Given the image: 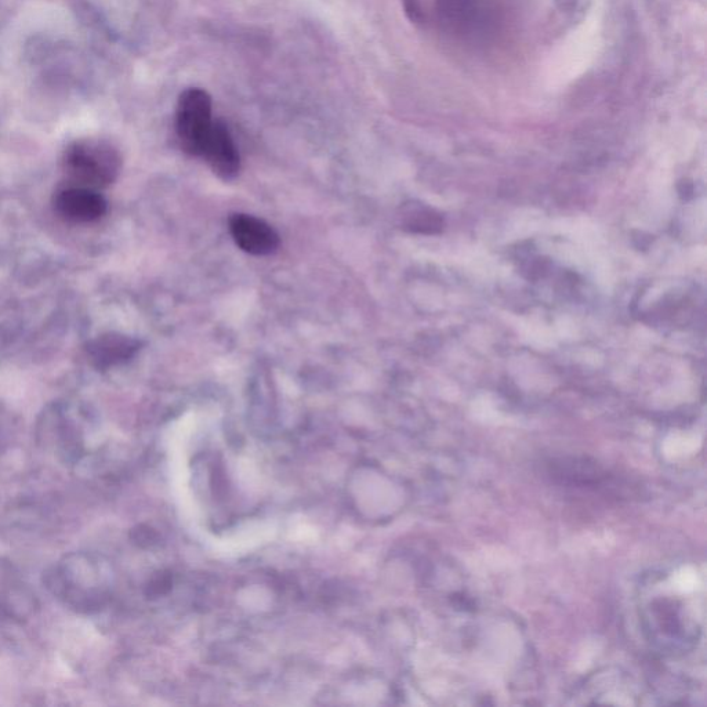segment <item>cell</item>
<instances>
[{"label": "cell", "mask_w": 707, "mask_h": 707, "mask_svg": "<svg viewBox=\"0 0 707 707\" xmlns=\"http://www.w3.org/2000/svg\"><path fill=\"white\" fill-rule=\"evenodd\" d=\"M230 231L235 244L253 256H267L279 248V235L259 217L237 213L230 219Z\"/></svg>", "instance_id": "5b68a950"}, {"label": "cell", "mask_w": 707, "mask_h": 707, "mask_svg": "<svg viewBox=\"0 0 707 707\" xmlns=\"http://www.w3.org/2000/svg\"><path fill=\"white\" fill-rule=\"evenodd\" d=\"M401 226L413 234H438L444 228V219L434 209L422 203H405L400 210Z\"/></svg>", "instance_id": "ba28073f"}, {"label": "cell", "mask_w": 707, "mask_h": 707, "mask_svg": "<svg viewBox=\"0 0 707 707\" xmlns=\"http://www.w3.org/2000/svg\"><path fill=\"white\" fill-rule=\"evenodd\" d=\"M140 343L136 339L122 335L100 337L90 346V354L99 368L118 365L130 360L139 351Z\"/></svg>", "instance_id": "52a82bcc"}, {"label": "cell", "mask_w": 707, "mask_h": 707, "mask_svg": "<svg viewBox=\"0 0 707 707\" xmlns=\"http://www.w3.org/2000/svg\"><path fill=\"white\" fill-rule=\"evenodd\" d=\"M212 97L206 90L191 87L180 94L176 112V132L187 154L201 157L203 144L212 129Z\"/></svg>", "instance_id": "3957f363"}, {"label": "cell", "mask_w": 707, "mask_h": 707, "mask_svg": "<svg viewBox=\"0 0 707 707\" xmlns=\"http://www.w3.org/2000/svg\"><path fill=\"white\" fill-rule=\"evenodd\" d=\"M638 598L644 632L656 650L676 656L695 647L701 637L702 619L694 601L685 600L669 575L648 576Z\"/></svg>", "instance_id": "6da1fadb"}, {"label": "cell", "mask_w": 707, "mask_h": 707, "mask_svg": "<svg viewBox=\"0 0 707 707\" xmlns=\"http://www.w3.org/2000/svg\"><path fill=\"white\" fill-rule=\"evenodd\" d=\"M402 2H404L406 16L412 21H418L422 17L419 0H402Z\"/></svg>", "instance_id": "9c48e42d"}, {"label": "cell", "mask_w": 707, "mask_h": 707, "mask_svg": "<svg viewBox=\"0 0 707 707\" xmlns=\"http://www.w3.org/2000/svg\"><path fill=\"white\" fill-rule=\"evenodd\" d=\"M64 168L72 186L99 190L116 179L121 158L110 144L93 139L79 140L65 152Z\"/></svg>", "instance_id": "7a4b0ae2"}, {"label": "cell", "mask_w": 707, "mask_h": 707, "mask_svg": "<svg viewBox=\"0 0 707 707\" xmlns=\"http://www.w3.org/2000/svg\"><path fill=\"white\" fill-rule=\"evenodd\" d=\"M56 209L65 220L92 223L105 215L107 201L93 188L70 186L57 195Z\"/></svg>", "instance_id": "8992f818"}, {"label": "cell", "mask_w": 707, "mask_h": 707, "mask_svg": "<svg viewBox=\"0 0 707 707\" xmlns=\"http://www.w3.org/2000/svg\"><path fill=\"white\" fill-rule=\"evenodd\" d=\"M201 157L208 162L210 169L220 179L230 181L238 176L241 170V158L230 130L221 119L213 121L212 129L203 144Z\"/></svg>", "instance_id": "277c9868"}]
</instances>
